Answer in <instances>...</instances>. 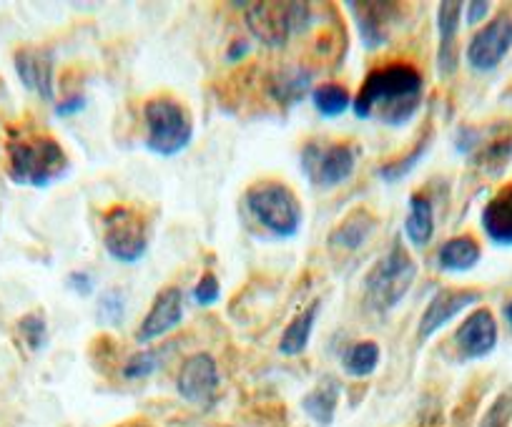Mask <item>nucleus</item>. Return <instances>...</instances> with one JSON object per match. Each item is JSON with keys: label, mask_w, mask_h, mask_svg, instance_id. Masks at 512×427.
I'll use <instances>...</instances> for the list:
<instances>
[{"label": "nucleus", "mask_w": 512, "mask_h": 427, "mask_svg": "<svg viewBox=\"0 0 512 427\" xmlns=\"http://www.w3.org/2000/svg\"><path fill=\"white\" fill-rule=\"evenodd\" d=\"M422 93H425V78L420 68L410 63H390L369 71L352 101V109L357 119H377L390 129H400L415 119Z\"/></svg>", "instance_id": "nucleus-1"}, {"label": "nucleus", "mask_w": 512, "mask_h": 427, "mask_svg": "<svg viewBox=\"0 0 512 427\" xmlns=\"http://www.w3.org/2000/svg\"><path fill=\"white\" fill-rule=\"evenodd\" d=\"M71 171V159L53 136H16L8 144V176L13 184L48 189Z\"/></svg>", "instance_id": "nucleus-2"}, {"label": "nucleus", "mask_w": 512, "mask_h": 427, "mask_svg": "<svg viewBox=\"0 0 512 427\" xmlns=\"http://www.w3.org/2000/svg\"><path fill=\"white\" fill-rule=\"evenodd\" d=\"M417 279V264L405 249V244L395 242L387 257L379 259L372 272L364 279V304L369 312L387 314L392 307L405 299Z\"/></svg>", "instance_id": "nucleus-3"}, {"label": "nucleus", "mask_w": 512, "mask_h": 427, "mask_svg": "<svg viewBox=\"0 0 512 427\" xmlns=\"http://www.w3.org/2000/svg\"><path fill=\"white\" fill-rule=\"evenodd\" d=\"M146 149L156 156H176L194 141V124L181 101L156 96L144 106Z\"/></svg>", "instance_id": "nucleus-4"}, {"label": "nucleus", "mask_w": 512, "mask_h": 427, "mask_svg": "<svg viewBox=\"0 0 512 427\" xmlns=\"http://www.w3.org/2000/svg\"><path fill=\"white\" fill-rule=\"evenodd\" d=\"M246 209L269 234L279 239L297 237L302 229V204L287 184L259 181L246 191Z\"/></svg>", "instance_id": "nucleus-5"}, {"label": "nucleus", "mask_w": 512, "mask_h": 427, "mask_svg": "<svg viewBox=\"0 0 512 427\" xmlns=\"http://www.w3.org/2000/svg\"><path fill=\"white\" fill-rule=\"evenodd\" d=\"M312 23V8L307 3H251L246 11V28L259 43L282 48L297 33Z\"/></svg>", "instance_id": "nucleus-6"}, {"label": "nucleus", "mask_w": 512, "mask_h": 427, "mask_svg": "<svg viewBox=\"0 0 512 427\" xmlns=\"http://www.w3.org/2000/svg\"><path fill=\"white\" fill-rule=\"evenodd\" d=\"M103 247L121 264H136L149 252V224L139 211L116 206L103 217Z\"/></svg>", "instance_id": "nucleus-7"}, {"label": "nucleus", "mask_w": 512, "mask_h": 427, "mask_svg": "<svg viewBox=\"0 0 512 427\" xmlns=\"http://www.w3.org/2000/svg\"><path fill=\"white\" fill-rule=\"evenodd\" d=\"M299 164H302V171L309 179V184L317 186V189H334V186L344 184L354 174L357 151L349 144L322 146L312 141V144L302 149Z\"/></svg>", "instance_id": "nucleus-8"}, {"label": "nucleus", "mask_w": 512, "mask_h": 427, "mask_svg": "<svg viewBox=\"0 0 512 427\" xmlns=\"http://www.w3.org/2000/svg\"><path fill=\"white\" fill-rule=\"evenodd\" d=\"M512 48V16L502 13L472 36L467 46V63L475 71H495Z\"/></svg>", "instance_id": "nucleus-9"}, {"label": "nucleus", "mask_w": 512, "mask_h": 427, "mask_svg": "<svg viewBox=\"0 0 512 427\" xmlns=\"http://www.w3.org/2000/svg\"><path fill=\"white\" fill-rule=\"evenodd\" d=\"M352 8L354 23H357L359 41L367 51H377V48L387 46L392 33V23L400 18V6L397 3H347Z\"/></svg>", "instance_id": "nucleus-10"}, {"label": "nucleus", "mask_w": 512, "mask_h": 427, "mask_svg": "<svg viewBox=\"0 0 512 427\" xmlns=\"http://www.w3.org/2000/svg\"><path fill=\"white\" fill-rule=\"evenodd\" d=\"M181 319H184V294H181V289L179 287L161 289V292L156 294L146 319L141 322L136 342L149 345V342L161 340V337L169 335L174 327L181 325Z\"/></svg>", "instance_id": "nucleus-11"}, {"label": "nucleus", "mask_w": 512, "mask_h": 427, "mask_svg": "<svg viewBox=\"0 0 512 427\" xmlns=\"http://www.w3.org/2000/svg\"><path fill=\"white\" fill-rule=\"evenodd\" d=\"M477 302H480V292H475V289H442V292H437L435 299L427 304L425 312H422L417 332H420L422 340H430V337L435 335V332H440L447 322H452L457 314L465 312L467 307H472V304Z\"/></svg>", "instance_id": "nucleus-12"}, {"label": "nucleus", "mask_w": 512, "mask_h": 427, "mask_svg": "<svg viewBox=\"0 0 512 427\" xmlns=\"http://www.w3.org/2000/svg\"><path fill=\"white\" fill-rule=\"evenodd\" d=\"M179 395L184 400L194 402V405H204L214 397L216 387H219V367H216L214 357L211 355H191L189 360L181 365L179 380Z\"/></svg>", "instance_id": "nucleus-13"}, {"label": "nucleus", "mask_w": 512, "mask_h": 427, "mask_svg": "<svg viewBox=\"0 0 512 427\" xmlns=\"http://www.w3.org/2000/svg\"><path fill=\"white\" fill-rule=\"evenodd\" d=\"M455 342L467 360L487 357L497 345V322L490 309H477L457 327Z\"/></svg>", "instance_id": "nucleus-14"}, {"label": "nucleus", "mask_w": 512, "mask_h": 427, "mask_svg": "<svg viewBox=\"0 0 512 427\" xmlns=\"http://www.w3.org/2000/svg\"><path fill=\"white\" fill-rule=\"evenodd\" d=\"M18 78L28 91L38 93L43 101L53 98V53L41 48H21L13 56Z\"/></svg>", "instance_id": "nucleus-15"}, {"label": "nucleus", "mask_w": 512, "mask_h": 427, "mask_svg": "<svg viewBox=\"0 0 512 427\" xmlns=\"http://www.w3.org/2000/svg\"><path fill=\"white\" fill-rule=\"evenodd\" d=\"M462 3L442 0L437 6V31H440V51H437V68L442 76H452L457 71V31H460Z\"/></svg>", "instance_id": "nucleus-16"}, {"label": "nucleus", "mask_w": 512, "mask_h": 427, "mask_svg": "<svg viewBox=\"0 0 512 427\" xmlns=\"http://www.w3.org/2000/svg\"><path fill=\"white\" fill-rule=\"evenodd\" d=\"M377 229V217L369 214L367 209H354L349 217H344L337 227L329 234L327 244L329 249H344V252H354L362 247L372 232Z\"/></svg>", "instance_id": "nucleus-17"}, {"label": "nucleus", "mask_w": 512, "mask_h": 427, "mask_svg": "<svg viewBox=\"0 0 512 427\" xmlns=\"http://www.w3.org/2000/svg\"><path fill=\"white\" fill-rule=\"evenodd\" d=\"M482 229L497 247H512V184L482 209Z\"/></svg>", "instance_id": "nucleus-18"}, {"label": "nucleus", "mask_w": 512, "mask_h": 427, "mask_svg": "<svg viewBox=\"0 0 512 427\" xmlns=\"http://www.w3.org/2000/svg\"><path fill=\"white\" fill-rule=\"evenodd\" d=\"M435 234V209L425 194L410 196V214L405 219V237L415 249H425Z\"/></svg>", "instance_id": "nucleus-19"}, {"label": "nucleus", "mask_w": 512, "mask_h": 427, "mask_svg": "<svg viewBox=\"0 0 512 427\" xmlns=\"http://www.w3.org/2000/svg\"><path fill=\"white\" fill-rule=\"evenodd\" d=\"M339 402V382L334 377H322L317 387L309 392L302 400V410L307 412V417L317 425L329 427L334 422V412H337Z\"/></svg>", "instance_id": "nucleus-20"}, {"label": "nucleus", "mask_w": 512, "mask_h": 427, "mask_svg": "<svg viewBox=\"0 0 512 427\" xmlns=\"http://www.w3.org/2000/svg\"><path fill=\"white\" fill-rule=\"evenodd\" d=\"M319 307H322V304H319V299H317V302L309 304L302 314H297V317L289 322V327L284 330L282 340H279V352H282L284 357H297L307 350L309 340H312L314 322H317V317H319Z\"/></svg>", "instance_id": "nucleus-21"}, {"label": "nucleus", "mask_w": 512, "mask_h": 427, "mask_svg": "<svg viewBox=\"0 0 512 427\" xmlns=\"http://www.w3.org/2000/svg\"><path fill=\"white\" fill-rule=\"evenodd\" d=\"M309 86H312V71H307V68H284L274 76L269 91H272L274 101L289 109V106H294V103L307 96Z\"/></svg>", "instance_id": "nucleus-22"}, {"label": "nucleus", "mask_w": 512, "mask_h": 427, "mask_svg": "<svg viewBox=\"0 0 512 427\" xmlns=\"http://www.w3.org/2000/svg\"><path fill=\"white\" fill-rule=\"evenodd\" d=\"M480 262V244L472 237H455L442 244L437 264L445 272H470Z\"/></svg>", "instance_id": "nucleus-23"}, {"label": "nucleus", "mask_w": 512, "mask_h": 427, "mask_svg": "<svg viewBox=\"0 0 512 427\" xmlns=\"http://www.w3.org/2000/svg\"><path fill=\"white\" fill-rule=\"evenodd\" d=\"M472 151H475V164L487 169V174H500L502 166L512 159V131H502V134L495 136L492 141L475 144Z\"/></svg>", "instance_id": "nucleus-24"}, {"label": "nucleus", "mask_w": 512, "mask_h": 427, "mask_svg": "<svg viewBox=\"0 0 512 427\" xmlns=\"http://www.w3.org/2000/svg\"><path fill=\"white\" fill-rule=\"evenodd\" d=\"M312 101L317 114L324 116V119H337L352 106L349 91L344 86H337V83H322V86L314 88Z\"/></svg>", "instance_id": "nucleus-25"}, {"label": "nucleus", "mask_w": 512, "mask_h": 427, "mask_svg": "<svg viewBox=\"0 0 512 427\" xmlns=\"http://www.w3.org/2000/svg\"><path fill=\"white\" fill-rule=\"evenodd\" d=\"M379 345L377 342H357L349 347L342 357V367L349 377H369L379 365Z\"/></svg>", "instance_id": "nucleus-26"}, {"label": "nucleus", "mask_w": 512, "mask_h": 427, "mask_svg": "<svg viewBox=\"0 0 512 427\" xmlns=\"http://www.w3.org/2000/svg\"><path fill=\"white\" fill-rule=\"evenodd\" d=\"M18 337L31 352H41L48 345V325L46 317L38 312H28L18 319Z\"/></svg>", "instance_id": "nucleus-27"}, {"label": "nucleus", "mask_w": 512, "mask_h": 427, "mask_svg": "<svg viewBox=\"0 0 512 427\" xmlns=\"http://www.w3.org/2000/svg\"><path fill=\"white\" fill-rule=\"evenodd\" d=\"M427 144H430V141L425 139L420 146H417V149H412L410 156H405V159H402V161H392V164L379 166V171H377L379 179L387 181V184H397V181L405 179V176L410 174V171H415V166L420 164L422 156L427 154Z\"/></svg>", "instance_id": "nucleus-28"}, {"label": "nucleus", "mask_w": 512, "mask_h": 427, "mask_svg": "<svg viewBox=\"0 0 512 427\" xmlns=\"http://www.w3.org/2000/svg\"><path fill=\"white\" fill-rule=\"evenodd\" d=\"M161 367V350H144L128 357L123 365V377L126 380H144L151 377Z\"/></svg>", "instance_id": "nucleus-29"}, {"label": "nucleus", "mask_w": 512, "mask_h": 427, "mask_svg": "<svg viewBox=\"0 0 512 427\" xmlns=\"http://www.w3.org/2000/svg\"><path fill=\"white\" fill-rule=\"evenodd\" d=\"M98 309H101V312H98V319H101V322L118 327L123 322V317H126V299H123V294L118 292V289H111V292L101 294Z\"/></svg>", "instance_id": "nucleus-30"}, {"label": "nucleus", "mask_w": 512, "mask_h": 427, "mask_svg": "<svg viewBox=\"0 0 512 427\" xmlns=\"http://www.w3.org/2000/svg\"><path fill=\"white\" fill-rule=\"evenodd\" d=\"M194 302L199 304V307H211V304L219 302L221 297V284L219 279L214 277V274H204V277L199 279V284L194 287Z\"/></svg>", "instance_id": "nucleus-31"}, {"label": "nucleus", "mask_w": 512, "mask_h": 427, "mask_svg": "<svg viewBox=\"0 0 512 427\" xmlns=\"http://www.w3.org/2000/svg\"><path fill=\"white\" fill-rule=\"evenodd\" d=\"M510 417H512V400L505 395L490 407V412H487L480 427H507Z\"/></svg>", "instance_id": "nucleus-32"}, {"label": "nucleus", "mask_w": 512, "mask_h": 427, "mask_svg": "<svg viewBox=\"0 0 512 427\" xmlns=\"http://www.w3.org/2000/svg\"><path fill=\"white\" fill-rule=\"evenodd\" d=\"M66 287L73 289V292H78L81 297H88V294L96 289V279H93L88 272H71L66 279Z\"/></svg>", "instance_id": "nucleus-33"}, {"label": "nucleus", "mask_w": 512, "mask_h": 427, "mask_svg": "<svg viewBox=\"0 0 512 427\" xmlns=\"http://www.w3.org/2000/svg\"><path fill=\"white\" fill-rule=\"evenodd\" d=\"M83 109H86V96H83V93H71V96H66L63 101L56 103L58 116H73Z\"/></svg>", "instance_id": "nucleus-34"}, {"label": "nucleus", "mask_w": 512, "mask_h": 427, "mask_svg": "<svg viewBox=\"0 0 512 427\" xmlns=\"http://www.w3.org/2000/svg\"><path fill=\"white\" fill-rule=\"evenodd\" d=\"M487 11H490V3H470V13H467V23H470V26H475L477 21H482V18L487 16Z\"/></svg>", "instance_id": "nucleus-35"}, {"label": "nucleus", "mask_w": 512, "mask_h": 427, "mask_svg": "<svg viewBox=\"0 0 512 427\" xmlns=\"http://www.w3.org/2000/svg\"><path fill=\"white\" fill-rule=\"evenodd\" d=\"M505 317H507V322H510V325H512V299H510V302H507V307H505Z\"/></svg>", "instance_id": "nucleus-36"}]
</instances>
